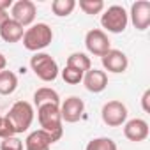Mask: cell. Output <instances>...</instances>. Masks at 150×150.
Returning a JSON list of instances; mask_svg holds the SVG:
<instances>
[{
	"instance_id": "cell-1",
	"label": "cell",
	"mask_w": 150,
	"mask_h": 150,
	"mask_svg": "<svg viewBox=\"0 0 150 150\" xmlns=\"http://www.w3.org/2000/svg\"><path fill=\"white\" fill-rule=\"evenodd\" d=\"M37 120L41 129L46 131L53 141H58L64 134L62 117H60V104H42L37 108Z\"/></svg>"
},
{
	"instance_id": "cell-2",
	"label": "cell",
	"mask_w": 150,
	"mask_h": 150,
	"mask_svg": "<svg viewBox=\"0 0 150 150\" xmlns=\"http://www.w3.org/2000/svg\"><path fill=\"white\" fill-rule=\"evenodd\" d=\"M53 41V30L46 25V23H37L32 25L28 30H25L23 34V46L28 51H39L44 50L46 46H50Z\"/></svg>"
},
{
	"instance_id": "cell-3",
	"label": "cell",
	"mask_w": 150,
	"mask_h": 150,
	"mask_svg": "<svg viewBox=\"0 0 150 150\" xmlns=\"http://www.w3.org/2000/svg\"><path fill=\"white\" fill-rule=\"evenodd\" d=\"M6 117L13 124L16 134H20V132H25L32 125V122H34V108L27 101H18V103L13 104V108L9 110V113Z\"/></svg>"
},
{
	"instance_id": "cell-4",
	"label": "cell",
	"mask_w": 150,
	"mask_h": 150,
	"mask_svg": "<svg viewBox=\"0 0 150 150\" xmlns=\"http://www.w3.org/2000/svg\"><path fill=\"white\" fill-rule=\"evenodd\" d=\"M30 67L35 72V76L42 81H53L58 76V65L55 58L48 53H35L30 58Z\"/></svg>"
},
{
	"instance_id": "cell-5",
	"label": "cell",
	"mask_w": 150,
	"mask_h": 150,
	"mask_svg": "<svg viewBox=\"0 0 150 150\" xmlns=\"http://www.w3.org/2000/svg\"><path fill=\"white\" fill-rule=\"evenodd\" d=\"M129 23V14L122 6H111L104 11V14L101 16V25L103 28H106L111 34H120L125 30Z\"/></svg>"
},
{
	"instance_id": "cell-6",
	"label": "cell",
	"mask_w": 150,
	"mask_h": 150,
	"mask_svg": "<svg viewBox=\"0 0 150 150\" xmlns=\"http://www.w3.org/2000/svg\"><path fill=\"white\" fill-rule=\"evenodd\" d=\"M101 117L108 127H120L127 120V108L120 101H110L103 106Z\"/></svg>"
},
{
	"instance_id": "cell-7",
	"label": "cell",
	"mask_w": 150,
	"mask_h": 150,
	"mask_svg": "<svg viewBox=\"0 0 150 150\" xmlns=\"http://www.w3.org/2000/svg\"><path fill=\"white\" fill-rule=\"evenodd\" d=\"M85 46L96 57H103L104 53H108L111 50V42H110L108 35L103 30H99V28H92V30L87 32V35H85Z\"/></svg>"
},
{
	"instance_id": "cell-8",
	"label": "cell",
	"mask_w": 150,
	"mask_h": 150,
	"mask_svg": "<svg viewBox=\"0 0 150 150\" xmlns=\"http://www.w3.org/2000/svg\"><path fill=\"white\" fill-rule=\"evenodd\" d=\"M35 4L30 0H18L11 7V16L16 23H20L21 27H28L34 23L35 20Z\"/></svg>"
},
{
	"instance_id": "cell-9",
	"label": "cell",
	"mask_w": 150,
	"mask_h": 150,
	"mask_svg": "<svg viewBox=\"0 0 150 150\" xmlns=\"http://www.w3.org/2000/svg\"><path fill=\"white\" fill-rule=\"evenodd\" d=\"M83 110H85V103L80 97H76V96H71V97H67L62 103L60 117H62V120H65L69 124H74V122H78L81 118Z\"/></svg>"
},
{
	"instance_id": "cell-10",
	"label": "cell",
	"mask_w": 150,
	"mask_h": 150,
	"mask_svg": "<svg viewBox=\"0 0 150 150\" xmlns=\"http://www.w3.org/2000/svg\"><path fill=\"white\" fill-rule=\"evenodd\" d=\"M131 21L134 25V28L138 30H146L150 25V2L146 0H138L131 7Z\"/></svg>"
},
{
	"instance_id": "cell-11",
	"label": "cell",
	"mask_w": 150,
	"mask_h": 150,
	"mask_svg": "<svg viewBox=\"0 0 150 150\" xmlns=\"http://www.w3.org/2000/svg\"><path fill=\"white\" fill-rule=\"evenodd\" d=\"M101 62H103V67L110 72H115V74H120L127 69L129 65V60L125 57L124 51L120 50H110L108 53H104L101 57Z\"/></svg>"
},
{
	"instance_id": "cell-12",
	"label": "cell",
	"mask_w": 150,
	"mask_h": 150,
	"mask_svg": "<svg viewBox=\"0 0 150 150\" xmlns=\"http://www.w3.org/2000/svg\"><path fill=\"white\" fill-rule=\"evenodd\" d=\"M148 132H150L148 124L143 118H132V120H129L124 125V136L129 141H134V143L146 139L148 138Z\"/></svg>"
},
{
	"instance_id": "cell-13",
	"label": "cell",
	"mask_w": 150,
	"mask_h": 150,
	"mask_svg": "<svg viewBox=\"0 0 150 150\" xmlns=\"http://www.w3.org/2000/svg\"><path fill=\"white\" fill-rule=\"evenodd\" d=\"M83 83L88 92L99 94L108 87V74L99 69H90L83 74Z\"/></svg>"
},
{
	"instance_id": "cell-14",
	"label": "cell",
	"mask_w": 150,
	"mask_h": 150,
	"mask_svg": "<svg viewBox=\"0 0 150 150\" xmlns=\"http://www.w3.org/2000/svg\"><path fill=\"white\" fill-rule=\"evenodd\" d=\"M53 143H55L53 138L46 131L39 129V131H34V132H30L27 136V139H25V150H48Z\"/></svg>"
},
{
	"instance_id": "cell-15",
	"label": "cell",
	"mask_w": 150,
	"mask_h": 150,
	"mask_svg": "<svg viewBox=\"0 0 150 150\" xmlns=\"http://www.w3.org/2000/svg\"><path fill=\"white\" fill-rule=\"evenodd\" d=\"M23 27L20 23H16L13 18H9L2 27H0V37H2L6 42H18L23 39Z\"/></svg>"
},
{
	"instance_id": "cell-16",
	"label": "cell",
	"mask_w": 150,
	"mask_h": 150,
	"mask_svg": "<svg viewBox=\"0 0 150 150\" xmlns=\"http://www.w3.org/2000/svg\"><path fill=\"white\" fill-rule=\"evenodd\" d=\"M34 104L39 108L42 104H60V97L57 94V90L50 88V87H42L37 88L34 94Z\"/></svg>"
},
{
	"instance_id": "cell-17",
	"label": "cell",
	"mask_w": 150,
	"mask_h": 150,
	"mask_svg": "<svg viewBox=\"0 0 150 150\" xmlns=\"http://www.w3.org/2000/svg\"><path fill=\"white\" fill-rule=\"evenodd\" d=\"M18 88V78L11 71H0V96H11Z\"/></svg>"
},
{
	"instance_id": "cell-18",
	"label": "cell",
	"mask_w": 150,
	"mask_h": 150,
	"mask_svg": "<svg viewBox=\"0 0 150 150\" xmlns=\"http://www.w3.org/2000/svg\"><path fill=\"white\" fill-rule=\"evenodd\" d=\"M67 67L78 69V71H81L85 74L87 71L92 69V62H90V58L85 53H72V55L67 57Z\"/></svg>"
},
{
	"instance_id": "cell-19",
	"label": "cell",
	"mask_w": 150,
	"mask_h": 150,
	"mask_svg": "<svg viewBox=\"0 0 150 150\" xmlns=\"http://www.w3.org/2000/svg\"><path fill=\"white\" fill-rule=\"evenodd\" d=\"M74 7H76L74 0H53L51 4V11L57 16H69L74 11Z\"/></svg>"
},
{
	"instance_id": "cell-20",
	"label": "cell",
	"mask_w": 150,
	"mask_h": 150,
	"mask_svg": "<svg viewBox=\"0 0 150 150\" xmlns=\"http://www.w3.org/2000/svg\"><path fill=\"white\" fill-rule=\"evenodd\" d=\"M85 150H117V143L111 138H96L88 141Z\"/></svg>"
},
{
	"instance_id": "cell-21",
	"label": "cell",
	"mask_w": 150,
	"mask_h": 150,
	"mask_svg": "<svg viewBox=\"0 0 150 150\" xmlns=\"http://www.w3.org/2000/svg\"><path fill=\"white\" fill-rule=\"evenodd\" d=\"M80 9L85 14H99L104 9L103 0H80Z\"/></svg>"
},
{
	"instance_id": "cell-22",
	"label": "cell",
	"mask_w": 150,
	"mask_h": 150,
	"mask_svg": "<svg viewBox=\"0 0 150 150\" xmlns=\"http://www.w3.org/2000/svg\"><path fill=\"white\" fill-rule=\"evenodd\" d=\"M62 78L69 85H78V83L83 81V72L78 71V69H72V67H67L65 65V69L62 71Z\"/></svg>"
},
{
	"instance_id": "cell-23",
	"label": "cell",
	"mask_w": 150,
	"mask_h": 150,
	"mask_svg": "<svg viewBox=\"0 0 150 150\" xmlns=\"http://www.w3.org/2000/svg\"><path fill=\"white\" fill-rule=\"evenodd\" d=\"M0 150H23V141L16 136L6 138L0 143Z\"/></svg>"
},
{
	"instance_id": "cell-24",
	"label": "cell",
	"mask_w": 150,
	"mask_h": 150,
	"mask_svg": "<svg viewBox=\"0 0 150 150\" xmlns=\"http://www.w3.org/2000/svg\"><path fill=\"white\" fill-rule=\"evenodd\" d=\"M14 134H16V131H14L13 124L9 122V118L7 117H0V138L6 139V138H11Z\"/></svg>"
},
{
	"instance_id": "cell-25",
	"label": "cell",
	"mask_w": 150,
	"mask_h": 150,
	"mask_svg": "<svg viewBox=\"0 0 150 150\" xmlns=\"http://www.w3.org/2000/svg\"><path fill=\"white\" fill-rule=\"evenodd\" d=\"M148 99H150V90H145L143 97H141V104H143V110L148 113L150 111V106H148Z\"/></svg>"
},
{
	"instance_id": "cell-26",
	"label": "cell",
	"mask_w": 150,
	"mask_h": 150,
	"mask_svg": "<svg viewBox=\"0 0 150 150\" xmlns=\"http://www.w3.org/2000/svg\"><path fill=\"white\" fill-rule=\"evenodd\" d=\"M13 7V0H0V11H7Z\"/></svg>"
},
{
	"instance_id": "cell-27",
	"label": "cell",
	"mask_w": 150,
	"mask_h": 150,
	"mask_svg": "<svg viewBox=\"0 0 150 150\" xmlns=\"http://www.w3.org/2000/svg\"><path fill=\"white\" fill-rule=\"evenodd\" d=\"M9 20V14H7V11H0V27H2L6 21Z\"/></svg>"
},
{
	"instance_id": "cell-28",
	"label": "cell",
	"mask_w": 150,
	"mask_h": 150,
	"mask_svg": "<svg viewBox=\"0 0 150 150\" xmlns=\"http://www.w3.org/2000/svg\"><path fill=\"white\" fill-rule=\"evenodd\" d=\"M6 65H7V58H6L2 53H0V71H4V69H6Z\"/></svg>"
},
{
	"instance_id": "cell-29",
	"label": "cell",
	"mask_w": 150,
	"mask_h": 150,
	"mask_svg": "<svg viewBox=\"0 0 150 150\" xmlns=\"http://www.w3.org/2000/svg\"><path fill=\"white\" fill-rule=\"evenodd\" d=\"M48 150H50V148H48Z\"/></svg>"
}]
</instances>
